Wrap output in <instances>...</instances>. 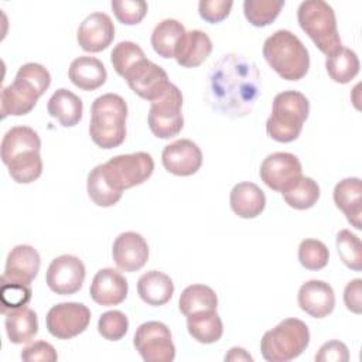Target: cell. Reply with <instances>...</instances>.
Returning a JSON list of instances; mask_svg holds the SVG:
<instances>
[{
  "instance_id": "obj_1",
  "label": "cell",
  "mask_w": 362,
  "mask_h": 362,
  "mask_svg": "<svg viewBox=\"0 0 362 362\" xmlns=\"http://www.w3.org/2000/svg\"><path fill=\"white\" fill-rule=\"evenodd\" d=\"M262 82L256 64L239 54H225L208 74L206 100L229 117L249 115L260 96Z\"/></svg>"
},
{
  "instance_id": "obj_2",
  "label": "cell",
  "mask_w": 362,
  "mask_h": 362,
  "mask_svg": "<svg viewBox=\"0 0 362 362\" xmlns=\"http://www.w3.org/2000/svg\"><path fill=\"white\" fill-rule=\"evenodd\" d=\"M49 85L51 75L45 66L37 62L21 65L14 81L1 89V117L30 113Z\"/></svg>"
},
{
  "instance_id": "obj_3",
  "label": "cell",
  "mask_w": 362,
  "mask_h": 362,
  "mask_svg": "<svg viewBox=\"0 0 362 362\" xmlns=\"http://www.w3.org/2000/svg\"><path fill=\"white\" fill-rule=\"evenodd\" d=\"M127 103L117 93L98 96L90 106L89 136L105 150L119 147L126 139Z\"/></svg>"
},
{
  "instance_id": "obj_4",
  "label": "cell",
  "mask_w": 362,
  "mask_h": 362,
  "mask_svg": "<svg viewBox=\"0 0 362 362\" xmlns=\"http://www.w3.org/2000/svg\"><path fill=\"white\" fill-rule=\"evenodd\" d=\"M263 57L286 81H300L310 69V54L301 40L288 30H277L266 38Z\"/></svg>"
},
{
  "instance_id": "obj_5",
  "label": "cell",
  "mask_w": 362,
  "mask_h": 362,
  "mask_svg": "<svg viewBox=\"0 0 362 362\" xmlns=\"http://www.w3.org/2000/svg\"><path fill=\"white\" fill-rule=\"evenodd\" d=\"M310 115V102L298 90H283L273 99L272 115L266 120V133L279 143L298 139Z\"/></svg>"
},
{
  "instance_id": "obj_6",
  "label": "cell",
  "mask_w": 362,
  "mask_h": 362,
  "mask_svg": "<svg viewBox=\"0 0 362 362\" xmlns=\"http://www.w3.org/2000/svg\"><path fill=\"white\" fill-rule=\"evenodd\" d=\"M297 20L301 30L327 57L342 47L334 8L324 0H305L300 3Z\"/></svg>"
},
{
  "instance_id": "obj_7",
  "label": "cell",
  "mask_w": 362,
  "mask_h": 362,
  "mask_svg": "<svg viewBox=\"0 0 362 362\" xmlns=\"http://www.w3.org/2000/svg\"><path fill=\"white\" fill-rule=\"evenodd\" d=\"M308 344L307 324L298 318H286L263 334L260 352L269 362H287L300 356Z\"/></svg>"
},
{
  "instance_id": "obj_8",
  "label": "cell",
  "mask_w": 362,
  "mask_h": 362,
  "mask_svg": "<svg viewBox=\"0 0 362 362\" xmlns=\"http://www.w3.org/2000/svg\"><path fill=\"white\" fill-rule=\"evenodd\" d=\"M112 187L122 192L147 181L154 171V160L146 151L119 154L102 164Z\"/></svg>"
},
{
  "instance_id": "obj_9",
  "label": "cell",
  "mask_w": 362,
  "mask_h": 362,
  "mask_svg": "<svg viewBox=\"0 0 362 362\" xmlns=\"http://www.w3.org/2000/svg\"><path fill=\"white\" fill-rule=\"evenodd\" d=\"M182 93L174 83L170 85L167 92L151 102L148 110V127L158 139H171L180 134L184 127L182 116Z\"/></svg>"
},
{
  "instance_id": "obj_10",
  "label": "cell",
  "mask_w": 362,
  "mask_h": 362,
  "mask_svg": "<svg viewBox=\"0 0 362 362\" xmlns=\"http://www.w3.org/2000/svg\"><path fill=\"white\" fill-rule=\"evenodd\" d=\"M133 345L146 362H171L175 358L171 331L160 321H147L139 325Z\"/></svg>"
},
{
  "instance_id": "obj_11",
  "label": "cell",
  "mask_w": 362,
  "mask_h": 362,
  "mask_svg": "<svg viewBox=\"0 0 362 362\" xmlns=\"http://www.w3.org/2000/svg\"><path fill=\"white\" fill-rule=\"evenodd\" d=\"M123 78L136 95L148 102L161 98L171 85L167 72L146 57L133 64Z\"/></svg>"
},
{
  "instance_id": "obj_12",
  "label": "cell",
  "mask_w": 362,
  "mask_h": 362,
  "mask_svg": "<svg viewBox=\"0 0 362 362\" xmlns=\"http://www.w3.org/2000/svg\"><path fill=\"white\" fill-rule=\"evenodd\" d=\"M90 322V311L82 303H59L49 308L45 324L58 339H71L82 334Z\"/></svg>"
},
{
  "instance_id": "obj_13",
  "label": "cell",
  "mask_w": 362,
  "mask_h": 362,
  "mask_svg": "<svg viewBox=\"0 0 362 362\" xmlns=\"http://www.w3.org/2000/svg\"><path fill=\"white\" fill-rule=\"evenodd\" d=\"M86 270L83 262L74 255H61L48 266L45 281L51 291L59 296L78 293L85 281Z\"/></svg>"
},
{
  "instance_id": "obj_14",
  "label": "cell",
  "mask_w": 362,
  "mask_h": 362,
  "mask_svg": "<svg viewBox=\"0 0 362 362\" xmlns=\"http://www.w3.org/2000/svg\"><path fill=\"white\" fill-rule=\"evenodd\" d=\"M262 181L273 191L284 192L301 175L303 167L297 156L286 151L269 154L259 170Z\"/></svg>"
},
{
  "instance_id": "obj_15",
  "label": "cell",
  "mask_w": 362,
  "mask_h": 362,
  "mask_svg": "<svg viewBox=\"0 0 362 362\" xmlns=\"http://www.w3.org/2000/svg\"><path fill=\"white\" fill-rule=\"evenodd\" d=\"M161 163L164 168L178 177L195 174L202 165V151L189 139H180L163 148Z\"/></svg>"
},
{
  "instance_id": "obj_16",
  "label": "cell",
  "mask_w": 362,
  "mask_h": 362,
  "mask_svg": "<svg viewBox=\"0 0 362 362\" xmlns=\"http://www.w3.org/2000/svg\"><path fill=\"white\" fill-rule=\"evenodd\" d=\"M115 38V25L106 13L89 14L78 27L76 41L86 52H100L106 49Z\"/></svg>"
},
{
  "instance_id": "obj_17",
  "label": "cell",
  "mask_w": 362,
  "mask_h": 362,
  "mask_svg": "<svg viewBox=\"0 0 362 362\" xmlns=\"http://www.w3.org/2000/svg\"><path fill=\"white\" fill-rule=\"evenodd\" d=\"M112 256L122 272H137L148 260V245L140 233L123 232L113 242Z\"/></svg>"
},
{
  "instance_id": "obj_18",
  "label": "cell",
  "mask_w": 362,
  "mask_h": 362,
  "mask_svg": "<svg viewBox=\"0 0 362 362\" xmlns=\"http://www.w3.org/2000/svg\"><path fill=\"white\" fill-rule=\"evenodd\" d=\"M41 266L40 253L30 245L14 246L6 259L3 281L20 283L30 286L37 277Z\"/></svg>"
},
{
  "instance_id": "obj_19",
  "label": "cell",
  "mask_w": 362,
  "mask_h": 362,
  "mask_svg": "<svg viewBox=\"0 0 362 362\" xmlns=\"http://www.w3.org/2000/svg\"><path fill=\"white\" fill-rule=\"evenodd\" d=\"M89 293L92 300L99 305H119L127 297L129 283L120 272L105 267L95 274Z\"/></svg>"
},
{
  "instance_id": "obj_20",
  "label": "cell",
  "mask_w": 362,
  "mask_h": 362,
  "mask_svg": "<svg viewBox=\"0 0 362 362\" xmlns=\"http://www.w3.org/2000/svg\"><path fill=\"white\" fill-rule=\"evenodd\" d=\"M298 307L313 318H324L334 311L335 294L322 280H308L301 284L297 294Z\"/></svg>"
},
{
  "instance_id": "obj_21",
  "label": "cell",
  "mask_w": 362,
  "mask_h": 362,
  "mask_svg": "<svg viewBox=\"0 0 362 362\" xmlns=\"http://www.w3.org/2000/svg\"><path fill=\"white\" fill-rule=\"evenodd\" d=\"M334 202L355 229H362V182L358 177L344 178L335 185Z\"/></svg>"
},
{
  "instance_id": "obj_22",
  "label": "cell",
  "mask_w": 362,
  "mask_h": 362,
  "mask_svg": "<svg viewBox=\"0 0 362 362\" xmlns=\"http://www.w3.org/2000/svg\"><path fill=\"white\" fill-rule=\"evenodd\" d=\"M41 140L38 133L28 126L11 127L1 140L0 156L1 161L7 165L11 160L28 153L40 151Z\"/></svg>"
},
{
  "instance_id": "obj_23",
  "label": "cell",
  "mask_w": 362,
  "mask_h": 362,
  "mask_svg": "<svg viewBox=\"0 0 362 362\" xmlns=\"http://www.w3.org/2000/svg\"><path fill=\"white\" fill-rule=\"evenodd\" d=\"M229 204L235 215L243 219H253L259 216L266 206V195L253 182L236 184L229 195Z\"/></svg>"
},
{
  "instance_id": "obj_24",
  "label": "cell",
  "mask_w": 362,
  "mask_h": 362,
  "mask_svg": "<svg viewBox=\"0 0 362 362\" xmlns=\"http://www.w3.org/2000/svg\"><path fill=\"white\" fill-rule=\"evenodd\" d=\"M68 76L76 88L82 90H96L106 82L107 72L102 61L95 57L82 55L71 62Z\"/></svg>"
},
{
  "instance_id": "obj_25",
  "label": "cell",
  "mask_w": 362,
  "mask_h": 362,
  "mask_svg": "<svg viewBox=\"0 0 362 362\" xmlns=\"http://www.w3.org/2000/svg\"><path fill=\"white\" fill-rule=\"evenodd\" d=\"M140 298L154 307L167 304L174 294V283L170 276L158 270H150L140 276L137 281Z\"/></svg>"
},
{
  "instance_id": "obj_26",
  "label": "cell",
  "mask_w": 362,
  "mask_h": 362,
  "mask_svg": "<svg viewBox=\"0 0 362 362\" xmlns=\"http://www.w3.org/2000/svg\"><path fill=\"white\" fill-rule=\"evenodd\" d=\"M212 41L206 33L201 30L187 31L177 52L175 61L184 68H197L211 55Z\"/></svg>"
},
{
  "instance_id": "obj_27",
  "label": "cell",
  "mask_w": 362,
  "mask_h": 362,
  "mask_svg": "<svg viewBox=\"0 0 362 362\" xmlns=\"http://www.w3.org/2000/svg\"><path fill=\"white\" fill-rule=\"evenodd\" d=\"M47 110L51 117L59 122L61 126L74 127L82 119L83 103L78 95L65 88H61L57 89L49 98Z\"/></svg>"
},
{
  "instance_id": "obj_28",
  "label": "cell",
  "mask_w": 362,
  "mask_h": 362,
  "mask_svg": "<svg viewBox=\"0 0 362 362\" xmlns=\"http://www.w3.org/2000/svg\"><path fill=\"white\" fill-rule=\"evenodd\" d=\"M4 327L11 344H27L38 334V317L34 310L24 305L6 315Z\"/></svg>"
},
{
  "instance_id": "obj_29",
  "label": "cell",
  "mask_w": 362,
  "mask_h": 362,
  "mask_svg": "<svg viewBox=\"0 0 362 362\" xmlns=\"http://www.w3.org/2000/svg\"><path fill=\"white\" fill-rule=\"evenodd\" d=\"M185 27L174 18L160 21L151 33V47L163 58H175V52L185 35Z\"/></svg>"
},
{
  "instance_id": "obj_30",
  "label": "cell",
  "mask_w": 362,
  "mask_h": 362,
  "mask_svg": "<svg viewBox=\"0 0 362 362\" xmlns=\"http://www.w3.org/2000/svg\"><path fill=\"white\" fill-rule=\"evenodd\" d=\"M187 329L199 344H214L221 339L223 324L216 310H206L187 315Z\"/></svg>"
},
{
  "instance_id": "obj_31",
  "label": "cell",
  "mask_w": 362,
  "mask_h": 362,
  "mask_svg": "<svg viewBox=\"0 0 362 362\" xmlns=\"http://www.w3.org/2000/svg\"><path fill=\"white\" fill-rule=\"evenodd\" d=\"M359 59L355 51L341 47L325 59V69L337 83H349L359 72Z\"/></svg>"
},
{
  "instance_id": "obj_32",
  "label": "cell",
  "mask_w": 362,
  "mask_h": 362,
  "mask_svg": "<svg viewBox=\"0 0 362 362\" xmlns=\"http://www.w3.org/2000/svg\"><path fill=\"white\" fill-rule=\"evenodd\" d=\"M180 311L187 317L199 311L216 310V293L205 284H191L185 287L178 300Z\"/></svg>"
},
{
  "instance_id": "obj_33",
  "label": "cell",
  "mask_w": 362,
  "mask_h": 362,
  "mask_svg": "<svg viewBox=\"0 0 362 362\" xmlns=\"http://www.w3.org/2000/svg\"><path fill=\"white\" fill-rule=\"evenodd\" d=\"M86 189H88V195L89 198L93 201V204H96L98 206L102 208H109L116 205L120 198H122V192L116 191L112 184L107 181L102 164L93 167L90 170V173L88 174V181H86Z\"/></svg>"
},
{
  "instance_id": "obj_34",
  "label": "cell",
  "mask_w": 362,
  "mask_h": 362,
  "mask_svg": "<svg viewBox=\"0 0 362 362\" xmlns=\"http://www.w3.org/2000/svg\"><path fill=\"white\" fill-rule=\"evenodd\" d=\"M283 198L286 204L294 209L304 211L313 208L320 199V185L310 177L301 175L288 189H286Z\"/></svg>"
},
{
  "instance_id": "obj_35",
  "label": "cell",
  "mask_w": 362,
  "mask_h": 362,
  "mask_svg": "<svg viewBox=\"0 0 362 362\" xmlns=\"http://www.w3.org/2000/svg\"><path fill=\"white\" fill-rule=\"evenodd\" d=\"M284 7V0H245L243 14L255 27L272 24Z\"/></svg>"
},
{
  "instance_id": "obj_36",
  "label": "cell",
  "mask_w": 362,
  "mask_h": 362,
  "mask_svg": "<svg viewBox=\"0 0 362 362\" xmlns=\"http://www.w3.org/2000/svg\"><path fill=\"white\" fill-rule=\"evenodd\" d=\"M10 177L17 184H30L42 174V160L40 151L28 153L11 160L7 164Z\"/></svg>"
},
{
  "instance_id": "obj_37",
  "label": "cell",
  "mask_w": 362,
  "mask_h": 362,
  "mask_svg": "<svg viewBox=\"0 0 362 362\" xmlns=\"http://www.w3.org/2000/svg\"><path fill=\"white\" fill-rule=\"evenodd\" d=\"M337 249L342 263L355 270H362V243L361 239L349 229H341L337 233Z\"/></svg>"
},
{
  "instance_id": "obj_38",
  "label": "cell",
  "mask_w": 362,
  "mask_h": 362,
  "mask_svg": "<svg viewBox=\"0 0 362 362\" xmlns=\"http://www.w3.org/2000/svg\"><path fill=\"white\" fill-rule=\"evenodd\" d=\"M328 247L317 239H304L298 246V262L307 270H321L328 264Z\"/></svg>"
},
{
  "instance_id": "obj_39",
  "label": "cell",
  "mask_w": 362,
  "mask_h": 362,
  "mask_svg": "<svg viewBox=\"0 0 362 362\" xmlns=\"http://www.w3.org/2000/svg\"><path fill=\"white\" fill-rule=\"evenodd\" d=\"M144 57H146L144 51L140 48L139 44L133 41H120L113 47L110 52V61H112L113 69L122 78L133 64H136L139 59Z\"/></svg>"
},
{
  "instance_id": "obj_40",
  "label": "cell",
  "mask_w": 362,
  "mask_h": 362,
  "mask_svg": "<svg viewBox=\"0 0 362 362\" xmlns=\"http://www.w3.org/2000/svg\"><path fill=\"white\" fill-rule=\"evenodd\" d=\"M1 281L0 288V303H1V314L7 315L13 310L24 307L31 300V288L27 284Z\"/></svg>"
},
{
  "instance_id": "obj_41",
  "label": "cell",
  "mask_w": 362,
  "mask_h": 362,
  "mask_svg": "<svg viewBox=\"0 0 362 362\" xmlns=\"http://www.w3.org/2000/svg\"><path fill=\"white\" fill-rule=\"evenodd\" d=\"M129 331V320L119 310L106 311L98 321V332L107 341H119Z\"/></svg>"
},
{
  "instance_id": "obj_42",
  "label": "cell",
  "mask_w": 362,
  "mask_h": 362,
  "mask_svg": "<svg viewBox=\"0 0 362 362\" xmlns=\"http://www.w3.org/2000/svg\"><path fill=\"white\" fill-rule=\"evenodd\" d=\"M110 6L116 18L124 25L139 24L148 10L144 0H112Z\"/></svg>"
},
{
  "instance_id": "obj_43",
  "label": "cell",
  "mask_w": 362,
  "mask_h": 362,
  "mask_svg": "<svg viewBox=\"0 0 362 362\" xmlns=\"http://www.w3.org/2000/svg\"><path fill=\"white\" fill-rule=\"evenodd\" d=\"M232 6L233 1L230 0H201L198 3V13L204 21L216 24L229 16Z\"/></svg>"
},
{
  "instance_id": "obj_44",
  "label": "cell",
  "mask_w": 362,
  "mask_h": 362,
  "mask_svg": "<svg viewBox=\"0 0 362 362\" xmlns=\"http://www.w3.org/2000/svg\"><path fill=\"white\" fill-rule=\"evenodd\" d=\"M20 356L25 362H55L58 359L55 348L45 341H35L27 345Z\"/></svg>"
},
{
  "instance_id": "obj_45",
  "label": "cell",
  "mask_w": 362,
  "mask_h": 362,
  "mask_svg": "<svg viewBox=\"0 0 362 362\" xmlns=\"http://www.w3.org/2000/svg\"><path fill=\"white\" fill-rule=\"evenodd\" d=\"M314 359L317 362H346L349 359V351L344 342L332 339L321 345Z\"/></svg>"
},
{
  "instance_id": "obj_46",
  "label": "cell",
  "mask_w": 362,
  "mask_h": 362,
  "mask_svg": "<svg viewBox=\"0 0 362 362\" xmlns=\"http://www.w3.org/2000/svg\"><path fill=\"white\" fill-rule=\"evenodd\" d=\"M344 303L351 313L354 314L362 313V280L361 279H354L346 284L344 290Z\"/></svg>"
},
{
  "instance_id": "obj_47",
  "label": "cell",
  "mask_w": 362,
  "mask_h": 362,
  "mask_svg": "<svg viewBox=\"0 0 362 362\" xmlns=\"http://www.w3.org/2000/svg\"><path fill=\"white\" fill-rule=\"evenodd\" d=\"M225 361H250L252 362L253 358L249 352H246V349L239 348V346H233L225 355Z\"/></svg>"
}]
</instances>
